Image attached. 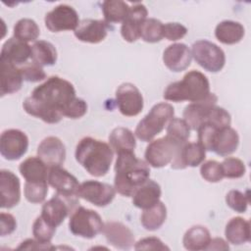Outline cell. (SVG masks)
<instances>
[{
	"instance_id": "cell-1",
	"label": "cell",
	"mask_w": 251,
	"mask_h": 251,
	"mask_svg": "<svg viewBox=\"0 0 251 251\" xmlns=\"http://www.w3.org/2000/svg\"><path fill=\"white\" fill-rule=\"evenodd\" d=\"M76 98L74 85L60 76H50L36 86L23 103L24 110L46 124H57Z\"/></svg>"
},
{
	"instance_id": "cell-2",
	"label": "cell",
	"mask_w": 251,
	"mask_h": 251,
	"mask_svg": "<svg viewBox=\"0 0 251 251\" xmlns=\"http://www.w3.org/2000/svg\"><path fill=\"white\" fill-rule=\"evenodd\" d=\"M150 169L146 161L137 158L134 152L117 154L114 187L116 192L131 197L134 191L149 179Z\"/></svg>"
},
{
	"instance_id": "cell-3",
	"label": "cell",
	"mask_w": 251,
	"mask_h": 251,
	"mask_svg": "<svg viewBox=\"0 0 251 251\" xmlns=\"http://www.w3.org/2000/svg\"><path fill=\"white\" fill-rule=\"evenodd\" d=\"M75 156L77 163L89 175L100 177L109 172L114 151L108 143L87 136L76 144Z\"/></svg>"
},
{
	"instance_id": "cell-4",
	"label": "cell",
	"mask_w": 251,
	"mask_h": 251,
	"mask_svg": "<svg viewBox=\"0 0 251 251\" xmlns=\"http://www.w3.org/2000/svg\"><path fill=\"white\" fill-rule=\"evenodd\" d=\"M210 83L207 76L199 71L192 70L184 75L181 80L170 83L164 91V98L172 102H198L210 94Z\"/></svg>"
},
{
	"instance_id": "cell-5",
	"label": "cell",
	"mask_w": 251,
	"mask_h": 251,
	"mask_svg": "<svg viewBox=\"0 0 251 251\" xmlns=\"http://www.w3.org/2000/svg\"><path fill=\"white\" fill-rule=\"evenodd\" d=\"M174 107L166 102L154 105L149 113L137 124L134 135L143 142L151 141L174 118Z\"/></svg>"
},
{
	"instance_id": "cell-6",
	"label": "cell",
	"mask_w": 251,
	"mask_h": 251,
	"mask_svg": "<svg viewBox=\"0 0 251 251\" xmlns=\"http://www.w3.org/2000/svg\"><path fill=\"white\" fill-rule=\"evenodd\" d=\"M104 223L94 210L79 206L75 208L69 221L70 231L76 236L91 239L103 231Z\"/></svg>"
},
{
	"instance_id": "cell-7",
	"label": "cell",
	"mask_w": 251,
	"mask_h": 251,
	"mask_svg": "<svg viewBox=\"0 0 251 251\" xmlns=\"http://www.w3.org/2000/svg\"><path fill=\"white\" fill-rule=\"evenodd\" d=\"M183 144L168 135L155 139L146 147L145 161L153 168H163L173 162Z\"/></svg>"
},
{
	"instance_id": "cell-8",
	"label": "cell",
	"mask_w": 251,
	"mask_h": 251,
	"mask_svg": "<svg viewBox=\"0 0 251 251\" xmlns=\"http://www.w3.org/2000/svg\"><path fill=\"white\" fill-rule=\"evenodd\" d=\"M190 51L195 62L207 72L218 73L226 64L225 52L211 41L197 40L192 44Z\"/></svg>"
},
{
	"instance_id": "cell-9",
	"label": "cell",
	"mask_w": 251,
	"mask_h": 251,
	"mask_svg": "<svg viewBox=\"0 0 251 251\" xmlns=\"http://www.w3.org/2000/svg\"><path fill=\"white\" fill-rule=\"evenodd\" d=\"M77 197H68L56 193L41 208V217L49 225L59 226L68 215L75 209Z\"/></svg>"
},
{
	"instance_id": "cell-10",
	"label": "cell",
	"mask_w": 251,
	"mask_h": 251,
	"mask_svg": "<svg viewBox=\"0 0 251 251\" xmlns=\"http://www.w3.org/2000/svg\"><path fill=\"white\" fill-rule=\"evenodd\" d=\"M44 23L45 26L51 32L64 30L75 31L79 24V18L78 14L72 6L60 4L45 15Z\"/></svg>"
},
{
	"instance_id": "cell-11",
	"label": "cell",
	"mask_w": 251,
	"mask_h": 251,
	"mask_svg": "<svg viewBox=\"0 0 251 251\" xmlns=\"http://www.w3.org/2000/svg\"><path fill=\"white\" fill-rule=\"evenodd\" d=\"M116 103L121 114L126 117L137 116L144 106L141 92L130 82L122 83L117 88Z\"/></svg>"
},
{
	"instance_id": "cell-12",
	"label": "cell",
	"mask_w": 251,
	"mask_h": 251,
	"mask_svg": "<svg viewBox=\"0 0 251 251\" xmlns=\"http://www.w3.org/2000/svg\"><path fill=\"white\" fill-rule=\"evenodd\" d=\"M116 189L109 183L98 180H85L79 184L77 196L97 207L109 205L115 198Z\"/></svg>"
},
{
	"instance_id": "cell-13",
	"label": "cell",
	"mask_w": 251,
	"mask_h": 251,
	"mask_svg": "<svg viewBox=\"0 0 251 251\" xmlns=\"http://www.w3.org/2000/svg\"><path fill=\"white\" fill-rule=\"evenodd\" d=\"M28 138L26 134L17 128L6 129L0 136V153L9 161L22 158L27 151Z\"/></svg>"
},
{
	"instance_id": "cell-14",
	"label": "cell",
	"mask_w": 251,
	"mask_h": 251,
	"mask_svg": "<svg viewBox=\"0 0 251 251\" xmlns=\"http://www.w3.org/2000/svg\"><path fill=\"white\" fill-rule=\"evenodd\" d=\"M47 182L57 191V193L61 195L68 197H78L77 191L80 183L75 176L61 166L49 167Z\"/></svg>"
},
{
	"instance_id": "cell-15",
	"label": "cell",
	"mask_w": 251,
	"mask_h": 251,
	"mask_svg": "<svg viewBox=\"0 0 251 251\" xmlns=\"http://www.w3.org/2000/svg\"><path fill=\"white\" fill-rule=\"evenodd\" d=\"M147 15L148 11L141 3H135L130 7L121 26V34L126 41L134 42L140 37L141 26L147 19Z\"/></svg>"
},
{
	"instance_id": "cell-16",
	"label": "cell",
	"mask_w": 251,
	"mask_h": 251,
	"mask_svg": "<svg viewBox=\"0 0 251 251\" xmlns=\"http://www.w3.org/2000/svg\"><path fill=\"white\" fill-rule=\"evenodd\" d=\"M0 196L2 209H11L21 200L20 179L9 170L0 171Z\"/></svg>"
},
{
	"instance_id": "cell-17",
	"label": "cell",
	"mask_w": 251,
	"mask_h": 251,
	"mask_svg": "<svg viewBox=\"0 0 251 251\" xmlns=\"http://www.w3.org/2000/svg\"><path fill=\"white\" fill-rule=\"evenodd\" d=\"M218 97L214 93H210L202 101L191 102L184 108L183 120L191 129L197 130L205 123L210 110L216 105Z\"/></svg>"
},
{
	"instance_id": "cell-18",
	"label": "cell",
	"mask_w": 251,
	"mask_h": 251,
	"mask_svg": "<svg viewBox=\"0 0 251 251\" xmlns=\"http://www.w3.org/2000/svg\"><path fill=\"white\" fill-rule=\"evenodd\" d=\"M109 24L102 20L84 19L79 22L75 28V36L82 42L99 43L103 41L108 34Z\"/></svg>"
},
{
	"instance_id": "cell-19",
	"label": "cell",
	"mask_w": 251,
	"mask_h": 251,
	"mask_svg": "<svg viewBox=\"0 0 251 251\" xmlns=\"http://www.w3.org/2000/svg\"><path fill=\"white\" fill-rule=\"evenodd\" d=\"M109 244L116 248L128 250L134 246V236L128 226L120 222H107L104 224L103 231Z\"/></svg>"
},
{
	"instance_id": "cell-20",
	"label": "cell",
	"mask_w": 251,
	"mask_h": 251,
	"mask_svg": "<svg viewBox=\"0 0 251 251\" xmlns=\"http://www.w3.org/2000/svg\"><path fill=\"white\" fill-rule=\"evenodd\" d=\"M191 60V51L184 43H174L168 46L163 53L165 66L175 73L186 70L190 66Z\"/></svg>"
},
{
	"instance_id": "cell-21",
	"label": "cell",
	"mask_w": 251,
	"mask_h": 251,
	"mask_svg": "<svg viewBox=\"0 0 251 251\" xmlns=\"http://www.w3.org/2000/svg\"><path fill=\"white\" fill-rule=\"evenodd\" d=\"M38 157L48 166H61L66 159V147L56 136L44 138L37 147Z\"/></svg>"
},
{
	"instance_id": "cell-22",
	"label": "cell",
	"mask_w": 251,
	"mask_h": 251,
	"mask_svg": "<svg viewBox=\"0 0 251 251\" xmlns=\"http://www.w3.org/2000/svg\"><path fill=\"white\" fill-rule=\"evenodd\" d=\"M206 158V150L199 142H186L179 149L176 157L173 160V169H184L186 167H197Z\"/></svg>"
},
{
	"instance_id": "cell-23",
	"label": "cell",
	"mask_w": 251,
	"mask_h": 251,
	"mask_svg": "<svg viewBox=\"0 0 251 251\" xmlns=\"http://www.w3.org/2000/svg\"><path fill=\"white\" fill-rule=\"evenodd\" d=\"M238 144L239 136L237 131L230 126H226L216 130L211 151L215 152L217 155L226 157L235 152Z\"/></svg>"
},
{
	"instance_id": "cell-24",
	"label": "cell",
	"mask_w": 251,
	"mask_h": 251,
	"mask_svg": "<svg viewBox=\"0 0 251 251\" xmlns=\"http://www.w3.org/2000/svg\"><path fill=\"white\" fill-rule=\"evenodd\" d=\"M31 55V46L27 42L11 37L2 46L0 60L7 61L16 66L26 63Z\"/></svg>"
},
{
	"instance_id": "cell-25",
	"label": "cell",
	"mask_w": 251,
	"mask_h": 251,
	"mask_svg": "<svg viewBox=\"0 0 251 251\" xmlns=\"http://www.w3.org/2000/svg\"><path fill=\"white\" fill-rule=\"evenodd\" d=\"M161 194L160 185L152 179H147L132 194V204L142 210L151 208L160 201Z\"/></svg>"
},
{
	"instance_id": "cell-26",
	"label": "cell",
	"mask_w": 251,
	"mask_h": 251,
	"mask_svg": "<svg viewBox=\"0 0 251 251\" xmlns=\"http://www.w3.org/2000/svg\"><path fill=\"white\" fill-rule=\"evenodd\" d=\"M1 62V96L13 94L22 88L23 75L20 68L4 60Z\"/></svg>"
},
{
	"instance_id": "cell-27",
	"label": "cell",
	"mask_w": 251,
	"mask_h": 251,
	"mask_svg": "<svg viewBox=\"0 0 251 251\" xmlns=\"http://www.w3.org/2000/svg\"><path fill=\"white\" fill-rule=\"evenodd\" d=\"M225 235L227 242L233 245H241L250 241V223L241 218L234 217L226 226Z\"/></svg>"
},
{
	"instance_id": "cell-28",
	"label": "cell",
	"mask_w": 251,
	"mask_h": 251,
	"mask_svg": "<svg viewBox=\"0 0 251 251\" xmlns=\"http://www.w3.org/2000/svg\"><path fill=\"white\" fill-rule=\"evenodd\" d=\"M49 167L37 156L28 157L19 167L22 176L28 182L47 181Z\"/></svg>"
},
{
	"instance_id": "cell-29",
	"label": "cell",
	"mask_w": 251,
	"mask_h": 251,
	"mask_svg": "<svg viewBox=\"0 0 251 251\" xmlns=\"http://www.w3.org/2000/svg\"><path fill=\"white\" fill-rule=\"evenodd\" d=\"M109 145L116 154L122 152H134L136 147L135 135L126 127H116L109 135Z\"/></svg>"
},
{
	"instance_id": "cell-30",
	"label": "cell",
	"mask_w": 251,
	"mask_h": 251,
	"mask_svg": "<svg viewBox=\"0 0 251 251\" xmlns=\"http://www.w3.org/2000/svg\"><path fill=\"white\" fill-rule=\"evenodd\" d=\"M245 30L243 25L234 21L226 20L219 23L215 28L216 38L224 44L238 43L244 36Z\"/></svg>"
},
{
	"instance_id": "cell-31",
	"label": "cell",
	"mask_w": 251,
	"mask_h": 251,
	"mask_svg": "<svg viewBox=\"0 0 251 251\" xmlns=\"http://www.w3.org/2000/svg\"><path fill=\"white\" fill-rule=\"evenodd\" d=\"M211 240L210 231L203 226H193L183 235L182 244L186 250H206Z\"/></svg>"
},
{
	"instance_id": "cell-32",
	"label": "cell",
	"mask_w": 251,
	"mask_h": 251,
	"mask_svg": "<svg viewBox=\"0 0 251 251\" xmlns=\"http://www.w3.org/2000/svg\"><path fill=\"white\" fill-rule=\"evenodd\" d=\"M57 50L49 41L38 40L31 46L30 58L33 63L41 67L54 65L57 61Z\"/></svg>"
},
{
	"instance_id": "cell-33",
	"label": "cell",
	"mask_w": 251,
	"mask_h": 251,
	"mask_svg": "<svg viewBox=\"0 0 251 251\" xmlns=\"http://www.w3.org/2000/svg\"><path fill=\"white\" fill-rule=\"evenodd\" d=\"M166 219L167 208L163 202L159 201L153 207L143 210L140 217V223L145 229L153 231L159 229L164 225Z\"/></svg>"
},
{
	"instance_id": "cell-34",
	"label": "cell",
	"mask_w": 251,
	"mask_h": 251,
	"mask_svg": "<svg viewBox=\"0 0 251 251\" xmlns=\"http://www.w3.org/2000/svg\"><path fill=\"white\" fill-rule=\"evenodd\" d=\"M130 7L122 0H107L102 4L104 21L107 24L123 23L126 18Z\"/></svg>"
},
{
	"instance_id": "cell-35",
	"label": "cell",
	"mask_w": 251,
	"mask_h": 251,
	"mask_svg": "<svg viewBox=\"0 0 251 251\" xmlns=\"http://www.w3.org/2000/svg\"><path fill=\"white\" fill-rule=\"evenodd\" d=\"M40 34L37 24L28 18L19 20L14 25V37L25 41H35Z\"/></svg>"
},
{
	"instance_id": "cell-36",
	"label": "cell",
	"mask_w": 251,
	"mask_h": 251,
	"mask_svg": "<svg viewBox=\"0 0 251 251\" xmlns=\"http://www.w3.org/2000/svg\"><path fill=\"white\" fill-rule=\"evenodd\" d=\"M140 37L148 43H156L164 37V24L154 18L144 21L140 30Z\"/></svg>"
},
{
	"instance_id": "cell-37",
	"label": "cell",
	"mask_w": 251,
	"mask_h": 251,
	"mask_svg": "<svg viewBox=\"0 0 251 251\" xmlns=\"http://www.w3.org/2000/svg\"><path fill=\"white\" fill-rule=\"evenodd\" d=\"M167 135L180 143H186L190 136V127L183 119L173 118L167 125Z\"/></svg>"
},
{
	"instance_id": "cell-38",
	"label": "cell",
	"mask_w": 251,
	"mask_h": 251,
	"mask_svg": "<svg viewBox=\"0 0 251 251\" xmlns=\"http://www.w3.org/2000/svg\"><path fill=\"white\" fill-rule=\"evenodd\" d=\"M24 193L25 199L33 204L41 203L45 200L48 193V182H28L25 181Z\"/></svg>"
},
{
	"instance_id": "cell-39",
	"label": "cell",
	"mask_w": 251,
	"mask_h": 251,
	"mask_svg": "<svg viewBox=\"0 0 251 251\" xmlns=\"http://www.w3.org/2000/svg\"><path fill=\"white\" fill-rule=\"evenodd\" d=\"M221 166L224 177L227 178H239L244 176L246 171L243 161L234 157L226 158L221 163Z\"/></svg>"
},
{
	"instance_id": "cell-40",
	"label": "cell",
	"mask_w": 251,
	"mask_h": 251,
	"mask_svg": "<svg viewBox=\"0 0 251 251\" xmlns=\"http://www.w3.org/2000/svg\"><path fill=\"white\" fill-rule=\"evenodd\" d=\"M231 118L229 113L222 107L215 105L209 112L204 124H209L217 128L230 126Z\"/></svg>"
},
{
	"instance_id": "cell-41",
	"label": "cell",
	"mask_w": 251,
	"mask_h": 251,
	"mask_svg": "<svg viewBox=\"0 0 251 251\" xmlns=\"http://www.w3.org/2000/svg\"><path fill=\"white\" fill-rule=\"evenodd\" d=\"M55 232L56 227L45 222L41 216L37 217L32 225V234L35 239L41 242H51Z\"/></svg>"
},
{
	"instance_id": "cell-42",
	"label": "cell",
	"mask_w": 251,
	"mask_h": 251,
	"mask_svg": "<svg viewBox=\"0 0 251 251\" xmlns=\"http://www.w3.org/2000/svg\"><path fill=\"white\" fill-rule=\"evenodd\" d=\"M201 176L208 182H219L224 178L221 163L209 160L202 163L200 167Z\"/></svg>"
},
{
	"instance_id": "cell-43",
	"label": "cell",
	"mask_w": 251,
	"mask_h": 251,
	"mask_svg": "<svg viewBox=\"0 0 251 251\" xmlns=\"http://www.w3.org/2000/svg\"><path fill=\"white\" fill-rule=\"evenodd\" d=\"M226 205L237 213H244L249 204V197L236 189H232L226 195Z\"/></svg>"
},
{
	"instance_id": "cell-44",
	"label": "cell",
	"mask_w": 251,
	"mask_h": 251,
	"mask_svg": "<svg viewBox=\"0 0 251 251\" xmlns=\"http://www.w3.org/2000/svg\"><path fill=\"white\" fill-rule=\"evenodd\" d=\"M24 80L29 82H38L46 78V74L41 66L35 63L25 64L24 67L20 68Z\"/></svg>"
},
{
	"instance_id": "cell-45",
	"label": "cell",
	"mask_w": 251,
	"mask_h": 251,
	"mask_svg": "<svg viewBox=\"0 0 251 251\" xmlns=\"http://www.w3.org/2000/svg\"><path fill=\"white\" fill-rule=\"evenodd\" d=\"M187 33V28L179 23H167L164 25V37L170 41L181 39Z\"/></svg>"
},
{
	"instance_id": "cell-46",
	"label": "cell",
	"mask_w": 251,
	"mask_h": 251,
	"mask_svg": "<svg viewBox=\"0 0 251 251\" xmlns=\"http://www.w3.org/2000/svg\"><path fill=\"white\" fill-rule=\"evenodd\" d=\"M135 250H170V248L158 237H144L134 243Z\"/></svg>"
},
{
	"instance_id": "cell-47",
	"label": "cell",
	"mask_w": 251,
	"mask_h": 251,
	"mask_svg": "<svg viewBox=\"0 0 251 251\" xmlns=\"http://www.w3.org/2000/svg\"><path fill=\"white\" fill-rule=\"evenodd\" d=\"M17 228V221L10 213L2 212L0 214V234L1 236L10 235Z\"/></svg>"
},
{
	"instance_id": "cell-48",
	"label": "cell",
	"mask_w": 251,
	"mask_h": 251,
	"mask_svg": "<svg viewBox=\"0 0 251 251\" xmlns=\"http://www.w3.org/2000/svg\"><path fill=\"white\" fill-rule=\"evenodd\" d=\"M87 112V104L83 99L75 98L69 107L65 117L69 119H79L83 117Z\"/></svg>"
},
{
	"instance_id": "cell-49",
	"label": "cell",
	"mask_w": 251,
	"mask_h": 251,
	"mask_svg": "<svg viewBox=\"0 0 251 251\" xmlns=\"http://www.w3.org/2000/svg\"><path fill=\"white\" fill-rule=\"evenodd\" d=\"M19 250H53L56 249L55 246L51 244V242H41L35 238H27L20 243L17 247Z\"/></svg>"
},
{
	"instance_id": "cell-50",
	"label": "cell",
	"mask_w": 251,
	"mask_h": 251,
	"mask_svg": "<svg viewBox=\"0 0 251 251\" xmlns=\"http://www.w3.org/2000/svg\"><path fill=\"white\" fill-rule=\"evenodd\" d=\"M229 246L227 242L221 238V237H216V238H211L206 250H228Z\"/></svg>"
}]
</instances>
